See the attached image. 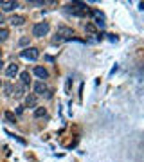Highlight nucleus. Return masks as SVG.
Masks as SVG:
<instances>
[{
	"instance_id": "f257e3e1",
	"label": "nucleus",
	"mask_w": 144,
	"mask_h": 162,
	"mask_svg": "<svg viewBox=\"0 0 144 162\" xmlns=\"http://www.w3.org/2000/svg\"><path fill=\"white\" fill-rule=\"evenodd\" d=\"M67 11L72 13V15H76V16H83V15L88 11V7H86V4H83V2H72V4L67 5Z\"/></svg>"
},
{
	"instance_id": "f03ea898",
	"label": "nucleus",
	"mask_w": 144,
	"mask_h": 162,
	"mask_svg": "<svg viewBox=\"0 0 144 162\" xmlns=\"http://www.w3.org/2000/svg\"><path fill=\"white\" fill-rule=\"evenodd\" d=\"M74 36V31L70 27H65V25H60L58 31H56V41L58 40H70Z\"/></svg>"
},
{
	"instance_id": "7ed1b4c3",
	"label": "nucleus",
	"mask_w": 144,
	"mask_h": 162,
	"mask_svg": "<svg viewBox=\"0 0 144 162\" xmlns=\"http://www.w3.org/2000/svg\"><path fill=\"white\" fill-rule=\"evenodd\" d=\"M47 33H49V23H47V22H40V23H36V25L33 27V36H36V38L45 36Z\"/></svg>"
},
{
	"instance_id": "20e7f679",
	"label": "nucleus",
	"mask_w": 144,
	"mask_h": 162,
	"mask_svg": "<svg viewBox=\"0 0 144 162\" xmlns=\"http://www.w3.org/2000/svg\"><path fill=\"white\" fill-rule=\"evenodd\" d=\"M22 58H25V60H38V56H40V52H38V49H34V47H29V49H25V51H22L20 52Z\"/></svg>"
},
{
	"instance_id": "39448f33",
	"label": "nucleus",
	"mask_w": 144,
	"mask_h": 162,
	"mask_svg": "<svg viewBox=\"0 0 144 162\" xmlns=\"http://www.w3.org/2000/svg\"><path fill=\"white\" fill-rule=\"evenodd\" d=\"M47 96V97H51V92H49V88H47V85L43 83V81H38L36 85H34V96Z\"/></svg>"
},
{
	"instance_id": "423d86ee",
	"label": "nucleus",
	"mask_w": 144,
	"mask_h": 162,
	"mask_svg": "<svg viewBox=\"0 0 144 162\" xmlns=\"http://www.w3.org/2000/svg\"><path fill=\"white\" fill-rule=\"evenodd\" d=\"M92 16L96 18V25H97V27H104V15L99 9H94V11H92Z\"/></svg>"
},
{
	"instance_id": "0eeeda50",
	"label": "nucleus",
	"mask_w": 144,
	"mask_h": 162,
	"mask_svg": "<svg viewBox=\"0 0 144 162\" xmlns=\"http://www.w3.org/2000/svg\"><path fill=\"white\" fill-rule=\"evenodd\" d=\"M16 74H18V65H15V63L7 65V69H5V76H7V78H15Z\"/></svg>"
},
{
	"instance_id": "6e6552de",
	"label": "nucleus",
	"mask_w": 144,
	"mask_h": 162,
	"mask_svg": "<svg viewBox=\"0 0 144 162\" xmlns=\"http://www.w3.org/2000/svg\"><path fill=\"white\" fill-rule=\"evenodd\" d=\"M36 103H38V97H36L34 94H29V96L25 97V106H27V108H36Z\"/></svg>"
},
{
	"instance_id": "1a4fd4ad",
	"label": "nucleus",
	"mask_w": 144,
	"mask_h": 162,
	"mask_svg": "<svg viewBox=\"0 0 144 162\" xmlns=\"http://www.w3.org/2000/svg\"><path fill=\"white\" fill-rule=\"evenodd\" d=\"M34 74H36L40 79H47V78H49V72H47L43 67H34Z\"/></svg>"
},
{
	"instance_id": "9d476101",
	"label": "nucleus",
	"mask_w": 144,
	"mask_h": 162,
	"mask_svg": "<svg viewBox=\"0 0 144 162\" xmlns=\"http://www.w3.org/2000/svg\"><path fill=\"white\" fill-rule=\"evenodd\" d=\"M23 92H25V86H23V85H16L15 90H13V96H15L16 99H20V97H23Z\"/></svg>"
},
{
	"instance_id": "9b49d317",
	"label": "nucleus",
	"mask_w": 144,
	"mask_h": 162,
	"mask_svg": "<svg viewBox=\"0 0 144 162\" xmlns=\"http://www.w3.org/2000/svg\"><path fill=\"white\" fill-rule=\"evenodd\" d=\"M18 7V2H2V9L4 11H13Z\"/></svg>"
},
{
	"instance_id": "f8f14e48",
	"label": "nucleus",
	"mask_w": 144,
	"mask_h": 162,
	"mask_svg": "<svg viewBox=\"0 0 144 162\" xmlns=\"http://www.w3.org/2000/svg\"><path fill=\"white\" fill-rule=\"evenodd\" d=\"M20 79H22V85H23V86H27V85L31 83V76H29V72H22Z\"/></svg>"
},
{
	"instance_id": "ddd939ff",
	"label": "nucleus",
	"mask_w": 144,
	"mask_h": 162,
	"mask_svg": "<svg viewBox=\"0 0 144 162\" xmlns=\"http://www.w3.org/2000/svg\"><path fill=\"white\" fill-rule=\"evenodd\" d=\"M9 22H11V25H22L23 23V16H13Z\"/></svg>"
},
{
	"instance_id": "4468645a",
	"label": "nucleus",
	"mask_w": 144,
	"mask_h": 162,
	"mask_svg": "<svg viewBox=\"0 0 144 162\" xmlns=\"http://www.w3.org/2000/svg\"><path fill=\"white\" fill-rule=\"evenodd\" d=\"M47 112H45V108H36L34 110V117H43Z\"/></svg>"
},
{
	"instance_id": "2eb2a0df",
	"label": "nucleus",
	"mask_w": 144,
	"mask_h": 162,
	"mask_svg": "<svg viewBox=\"0 0 144 162\" xmlns=\"http://www.w3.org/2000/svg\"><path fill=\"white\" fill-rule=\"evenodd\" d=\"M7 34H9V31H7V29H0V41L5 40V38H7Z\"/></svg>"
},
{
	"instance_id": "dca6fc26",
	"label": "nucleus",
	"mask_w": 144,
	"mask_h": 162,
	"mask_svg": "<svg viewBox=\"0 0 144 162\" xmlns=\"http://www.w3.org/2000/svg\"><path fill=\"white\" fill-rule=\"evenodd\" d=\"M5 119L9 122H15V114H11V112H5Z\"/></svg>"
},
{
	"instance_id": "f3484780",
	"label": "nucleus",
	"mask_w": 144,
	"mask_h": 162,
	"mask_svg": "<svg viewBox=\"0 0 144 162\" xmlns=\"http://www.w3.org/2000/svg\"><path fill=\"white\" fill-rule=\"evenodd\" d=\"M85 29H86V33H96V27H94L92 23H86V25H85Z\"/></svg>"
},
{
	"instance_id": "a211bd4d",
	"label": "nucleus",
	"mask_w": 144,
	"mask_h": 162,
	"mask_svg": "<svg viewBox=\"0 0 144 162\" xmlns=\"http://www.w3.org/2000/svg\"><path fill=\"white\" fill-rule=\"evenodd\" d=\"M29 43V38H22L20 40V45H27Z\"/></svg>"
},
{
	"instance_id": "6ab92c4d",
	"label": "nucleus",
	"mask_w": 144,
	"mask_h": 162,
	"mask_svg": "<svg viewBox=\"0 0 144 162\" xmlns=\"http://www.w3.org/2000/svg\"><path fill=\"white\" fill-rule=\"evenodd\" d=\"M0 60H2V51H0Z\"/></svg>"
},
{
	"instance_id": "aec40b11",
	"label": "nucleus",
	"mask_w": 144,
	"mask_h": 162,
	"mask_svg": "<svg viewBox=\"0 0 144 162\" xmlns=\"http://www.w3.org/2000/svg\"><path fill=\"white\" fill-rule=\"evenodd\" d=\"M0 22H2V13H0Z\"/></svg>"
},
{
	"instance_id": "412c9836",
	"label": "nucleus",
	"mask_w": 144,
	"mask_h": 162,
	"mask_svg": "<svg viewBox=\"0 0 144 162\" xmlns=\"http://www.w3.org/2000/svg\"><path fill=\"white\" fill-rule=\"evenodd\" d=\"M0 69H2V61H0Z\"/></svg>"
}]
</instances>
